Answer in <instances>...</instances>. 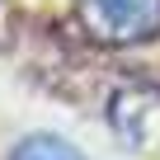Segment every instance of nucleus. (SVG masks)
I'll use <instances>...</instances> for the list:
<instances>
[{
  "mask_svg": "<svg viewBox=\"0 0 160 160\" xmlns=\"http://www.w3.org/2000/svg\"><path fill=\"white\" fill-rule=\"evenodd\" d=\"M80 24L108 47L146 42L160 33V0H80Z\"/></svg>",
  "mask_w": 160,
  "mask_h": 160,
  "instance_id": "f257e3e1",
  "label": "nucleus"
},
{
  "mask_svg": "<svg viewBox=\"0 0 160 160\" xmlns=\"http://www.w3.org/2000/svg\"><path fill=\"white\" fill-rule=\"evenodd\" d=\"M108 122L113 132L141 151V155H160V85H127L113 94L108 104Z\"/></svg>",
  "mask_w": 160,
  "mask_h": 160,
  "instance_id": "f03ea898",
  "label": "nucleus"
},
{
  "mask_svg": "<svg viewBox=\"0 0 160 160\" xmlns=\"http://www.w3.org/2000/svg\"><path fill=\"white\" fill-rule=\"evenodd\" d=\"M10 160H85L66 137H57V132H33V137H24L14 151H10Z\"/></svg>",
  "mask_w": 160,
  "mask_h": 160,
  "instance_id": "7ed1b4c3",
  "label": "nucleus"
}]
</instances>
